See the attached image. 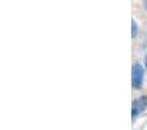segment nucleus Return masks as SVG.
Here are the masks:
<instances>
[{
    "label": "nucleus",
    "mask_w": 147,
    "mask_h": 130,
    "mask_svg": "<svg viewBox=\"0 0 147 130\" xmlns=\"http://www.w3.org/2000/svg\"><path fill=\"white\" fill-rule=\"evenodd\" d=\"M143 76H144L143 67H142L139 63H134V66H133V71H131V83H133V87H134L135 90H139V88L142 87Z\"/></svg>",
    "instance_id": "f257e3e1"
},
{
    "label": "nucleus",
    "mask_w": 147,
    "mask_h": 130,
    "mask_svg": "<svg viewBox=\"0 0 147 130\" xmlns=\"http://www.w3.org/2000/svg\"><path fill=\"white\" fill-rule=\"evenodd\" d=\"M144 63H146V67H147V53H146V57H144Z\"/></svg>",
    "instance_id": "20e7f679"
},
{
    "label": "nucleus",
    "mask_w": 147,
    "mask_h": 130,
    "mask_svg": "<svg viewBox=\"0 0 147 130\" xmlns=\"http://www.w3.org/2000/svg\"><path fill=\"white\" fill-rule=\"evenodd\" d=\"M131 25H133V38H135V36H137V32H138V25L137 22L133 20L131 21Z\"/></svg>",
    "instance_id": "7ed1b4c3"
},
{
    "label": "nucleus",
    "mask_w": 147,
    "mask_h": 130,
    "mask_svg": "<svg viewBox=\"0 0 147 130\" xmlns=\"http://www.w3.org/2000/svg\"><path fill=\"white\" fill-rule=\"evenodd\" d=\"M144 7H146V8H147V0H146V3H144Z\"/></svg>",
    "instance_id": "39448f33"
},
{
    "label": "nucleus",
    "mask_w": 147,
    "mask_h": 130,
    "mask_svg": "<svg viewBox=\"0 0 147 130\" xmlns=\"http://www.w3.org/2000/svg\"><path fill=\"white\" fill-rule=\"evenodd\" d=\"M147 106V97L146 96H142L141 99L135 100L133 102V118H135L138 115H141L142 112L146 109Z\"/></svg>",
    "instance_id": "f03ea898"
}]
</instances>
